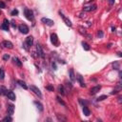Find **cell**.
<instances>
[{"mask_svg":"<svg viewBox=\"0 0 122 122\" xmlns=\"http://www.w3.org/2000/svg\"><path fill=\"white\" fill-rule=\"evenodd\" d=\"M33 103H34V105L36 106V108H37V109H38L40 112H43V105H42V104H41L39 101H34Z\"/></svg>","mask_w":122,"mask_h":122,"instance_id":"17","label":"cell"},{"mask_svg":"<svg viewBox=\"0 0 122 122\" xmlns=\"http://www.w3.org/2000/svg\"><path fill=\"white\" fill-rule=\"evenodd\" d=\"M77 79H78V81H79L81 87H86V84H85V82H84V80H83V76H82V75L78 74V75H77Z\"/></svg>","mask_w":122,"mask_h":122,"instance_id":"16","label":"cell"},{"mask_svg":"<svg viewBox=\"0 0 122 122\" xmlns=\"http://www.w3.org/2000/svg\"><path fill=\"white\" fill-rule=\"evenodd\" d=\"M4 77H5V71L3 70V68H0V80H4Z\"/></svg>","mask_w":122,"mask_h":122,"instance_id":"22","label":"cell"},{"mask_svg":"<svg viewBox=\"0 0 122 122\" xmlns=\"http://www.w3.org/2000/svg\"><path fill=\"white\" fill-rule=\"evenodd\" d=\"M51 42L53 44V46H58L59 41H58V37L55 33H51Z\"/></svg>","mask_w":122,"mask_h":122,"instance_id":"5","label":"cell"},{"mask_svg":"<svg viewBox=\"0 0 122 122\" xmlns=\"http://www.w3.org/2000/svg\"><path fill=\"white\" fill-rule=\"evenodd\" d=\"M30 89L31 90V92H33L39 98H42V93H41V91L37 88V87H35V86H33V85H31L30 87Z\"/></svg>","mask_w":122,"mask_h":122,"instance_id":"4","label":"cell"},{"mask_svg":"<svg viewBox=\"0 0 122 122\" xmlns=\"http://www.w3.org/2000/svg\"><path fill=\"white\" fill-rule=\"evenodd\" d=\"M9 58H10V55H9V54H4V55H3V60H4V61L9 60Z\"/></svg>","mask_w":122,"mask_h":122,"instance_id":"28","label":"cell"},{"mask_svg":"<svg viewBox=\"0 0 122 122\" xmlns=\"http://www.w3.org/2000/svg\"><path fill=\"white\" fill-rule=\"evenodd\" d=\"M59 14H60V16L62 17V19L64 20V22H65V24L67 25V26H69V27H71L72 26V24H71V20L68 18V17H66L61 11H59Z\"/></svg>","mask_w":122,"mask_h":122,"instance_id":"7","label":"cell"},{"mask_svg":"<svg viewBox=\"0 0 122 122\" xmlns=\"http://www.w3.org/2000/svg\"><path fill=\"white\" fill-rule=\"evenodd\" d=\"M83 112H84V114L86 116H89L91 114V112H90V110H89V108L87 106H83Z\"/></svg>","mask_w":122,"mask_h":122,"instance_id":"18","label":"cell"},{"mask_svg":"<svg viewBox=\"0 0 122 122\" xmlns=\"http://www.w3.org/2000/svg\"><path fill=\"white\" fill-rule=\"evenodd\" d=\"M0 94H1V92H0Z\"/></svg>","mask_w":122,"mask_h":122,"instance_id":"38","label":"cell"},{"mask_svg":"<svg viewBox=\"0 0 122 122\" xmlns=\"http://www.w3.org/2000/svg\"><path fill=\"white\" fill-rule=\"evenodd\" d=\"M1 46L3 48H6V49H12L13 48V45L10 41H8V40H4L2 43H1Z\"/></svg>","mask_w":122,"mask_h":122,"instance_id":"6","label":"cell"},{"mask_svg":"<svg viewBox=\"0 0 122 122\" xmlns=\"http://www.w3.org/2000/svg\"><path fill=\"white\" fill-rule=\"evenodd\" d=\"M121 98H122L121 96H119V97H118V102H119V103H121Z\"/></svg>","mask_w":122,"mask_h":122,"instance_id":"34","label":"cell"},{"mask_svg":"<svg viewBox=\"0 0 122 122\" xmlns=\"http://www.w3.org/2000/svg\"><path fill=\"white\" fill-rule=\"evenodd\" d=\"M18 29H19L20 32L23 33V34H27V33L29 32V30H29V27H28L26 24H21V25H19Z\"/></svg>","mask_w":122,"mask_h":122,"instance_id":"3","label":"cell"},{"mask_svg":"<svg viewBox=\"0 0 122 122\" xmlns=\"http://www.w3.org/2000/svg\"><path fill=\"white\" fill-rule=\"evenodd\" d=\"M98 35H99L100 37L103 36V32H102V30H99V31H98Z\"/></svg>","mask_w":122,"mask_h":122,"instance_id":"33","label":"cell"},{"mask_svg":"<svg viewBox=\"0 0 122 122\" xmlns=\"http://www.w3.org/2000/svg\"><path fill=\"white\" fill-rule=\"evenodd\" d=\"M56 117H57V119H58L60 122H67V118H66V116H64L63 114L57 113V114H56Z\"/></svg>","mask_w":122,"mask_h":122,"instance_id":"15","label":"cell"},{"mask_svg":"<svg viewBox=\"0 0 122 122\" xmlns=\"http://www.w3.org/2000/svg\"><path fill=\"white\" fill-rule=\"evenodd\" d=\"M107 98V95H101V96H99L98 98H97V101H102V100H104V99H106Z\"/></svg>","mask_w":122,"mask_h":122,"instance_id":"26","label":"cell"},{"mask_svg":"<svg viewBox=\"0 0 122 122\" xmlns=\"http://www.w3.org/2000/svg\"><path fill=\"white\" fill-rule=\"evenodd\" d=\"M112 94H114V93H117V91H112Z\"/></svg>","mask_w":122,"mask_h":122,"instance_id":"35","label":"cell"},{"mask_svg":"<svg viewBox=\"0 0 122 122\" xmlns=\"http://www.w3.org/2000/svg\"><path fill=\"white\" fill-rule=\"evenodd\" d=\"M32 44H33V38H32V36H28L26 38L25 42H24V48L28 51L32 46Z\"/></svg>","mask_w":122,"mask_h":122,"instance_id":"1","label":"cell"},{"mask_svg":"<svg viewBox=\"0 0 122 122\" xmlns=\"http://www.w3.org/2000/svg\"><path fill=\"white\" fill-rule=\"evenodd\" d=\"M12 60H13V62H14V63H15V64H16L18 67H21L22 63H21V61H20V60H19L17 57H13V58H12Z\"/></svg>","mask_w":122,"mask_h":122,"instance_id":"20","label":"cell"},{"mask_svg":"<svg viewBox=\"0 0 122 122\" xmlns=\"http://www.w3.org/2000/svg\"><path fill=\"white\" fill-rule=\"evenodd\" d=\"M24 14H25L26 18L29 19V20H30V21H32L33 18H34L33 12H32V10H30V9H25V10H24Z\"/></svg>","mask_w":122,"mask_h":122,"instance_id":"2","label":"cell"},{"mask_svg":"<svg viewBox=\"0 0 122 122\" xmlns=\"http://www.w3.org/2000/svg\"><path fill=\"white\" fill-rule=\"evenodd\" d=\"M0 13H1V12H0Z\"/></svg>","mask_w":122,"mask_h":122,"instance_id":"39","label":"cell"},{"mask_svg":"<svg viewBox=\"0 0 122 122\" xmlns=\"http://www.w3.org/2000/svg\"><path fill=\"white\" fill-rule=\"evenodd\" d=\"M58 91H59V92H60L62 95H64V94H65V92H64V88H63V86H61V85H60V86L58 87Z\"/></svg>","mask_w":122,"mask_h":122,"instance_id":"24","label":"cell"},{"mask_svg":"<svg viewBox=\"0 0 122 122\" xmlns=\"http://www.w3.org/2000/svg\"><path fill=\"white\" fill-rule=\"evenodd\" d=\"M0 8H2V9L6 8V5H5V3H4V2H2V1H0Z\"/></svg>","mask_w":122,"mask_h":122,"instance_id":"29","label":"cell"},{"mask_svg":"<svg viewBox=\"0 0 122 122\" xmlns=\"http://www.w3.org/2000/svg\"><path fill=\"white\" fill-rule=\"evenodd\" d=\"M0 107H1V106H0Z\"/></svg>","mask_w":122,"mask_h":122,"instance_id":"40","label":"cell"},{"mask_svg":"<svg viewBox=\"0 0 122 122\" xmlns=\"http://www.w3.org/2000/svg\"><path fill=\"white\" fill-rule=\"evenodd\" d=\"M7 111H8V113L10 115H12L13 112H14V105L13 104H10V103L7 104Z\"/></svg>","mask_w":122,"mask_h":122,"instance_id":"9","label":"cell"},{"mask_svg":"<svg viewBox=\"0 0 122 122\" xmlns=\"http://www.w3.org/2000/svg\"><path fill=\"white\" fill-rule=\"evenodd\" d=\"M41 22H43L44 24H46V25H48V26H50V27L53 26V24H54V22H53L52 20H51V19H49V18H46V17H43V18L41 19Z\"/></svg>","mask_w":122,"mask_h":122,"instance_id":"10","label":"cell"},{"mask_svg":"<svg viewBox=\"0 0 122 122\" xmlns=\"http://www.w3.org/2000/svg\"><path fill=\"white\" fill-rule=\"evenodd\" d=\"M46 88H47L49 91H53V87H51V86H47Z\"/></svg>","mask_w":122,"mask_h":122,"instance_id":"31","label":"cell"},{"mask_svg":"<svg viewBox=\"0 0 122 122\" xmlns=\"http://www.w3.org/2000/svg\"><path fill=\"white\" fill-rule=\"evenodd\" d=\"M11 26H12V28H14V29L16 28V24L14 23V21H11Z\"/></svg>","mask_w":122,"mask_h":122,"instance_id":"32","label":"cell"},{"mask_svg":"<svg viewBox=\"0 0 122 122\" xmlns=\"http://www.w3.org/2000/svg\"><path fill=\"white\" fill-rule=\"evenodd\" d=\"M9 26H10V22L8 19H4L3 24L1 25V29L4 30H9Z\"/></svg>","mask_w":122,"mask_h":122,"instance_id":"12","label":"cell"},{"mask_svg":"<svg viewBox=\"0 0 122 122\" xmlns=\"http://www.w3.org/2000/svg\"><path fill=\"white\" fill-rule=\"evenodd\" d=\"M17 83H18V84H19L23 89H25V90H27V89H28V86L26 85V83H25L23 80H18V81H17Z\"/></svg>","mask_w":122,"mask_h":122,"instance_id":"19","label":"cell"},{"mask_svg":"<svg viewBox=\"0 0 122 122\" xmlns=\"http://www.w3.org/2000/svg\"><path fill=\"white\" fill-rule=\"evenodd\" d=\"M82 122H90V121H88V120H84V121H82Z\"/></svg>","mask_w":122,"mask_h":122,"instance_id":"37","label":"cell"},{"mask_svg":"<svg viewBox=\"0 0 122 122\" xmlns=\"http://www.w3.org/2000/svg\"><path fill=\"white\" fill-rule=\"evenodd\" d=\"M82 46H83V48H84L85 51H89V50H90V46H89V44H87L86 42H82Z\"/></svg>","mask_w":122,"mask_h":122,"instance_id":"23","label":"cell"},{"mask_svg":"<svg viewBox=\"0 0 122 122\" xmlns=\"http://www.w3.org/2000/svg\"><path fill=\"white\" fill-rule=\"evenodd\" d=\"M97 122H103L101 119H97Z\"/></svg>","mask_w":122,"mask_h":122,"instance_id":"36","label":"cell"},{"mask_svg":"<svg viewBox=\"0 0 122 122\" xmlns=\"http://www.w3.org/2000/svg\"><path fill=\"white\" fill-rule=\"evenodd\" d=\"M96 9V5H89V6H84L83 7V10L84 11H92V10H94Z\"/></svg>","mask_w":122,"mask_h":122,"instance_id":"11","label":"cell"},{"mask_svg":"<svg viewBox=\"0 0 122 122\" xmlns=\"http://www.w3.org/2000/svg\"><path fill=\"white\" fill-rule=\"evenodd\" d=\"M56 99H57V101H58V102H59L60 104H62L63 106H66V103H65V102H64L63 100H61V98H60L59 96H57V97H56Z\"/></svg>","mask_w":122,"mask_h":122,"instance_id":"25","label":"cell"},{"mask_svg":"<svg viewBox=\"0 0 122 122\" xmlns=\"http://www.w3.org/2000/svg\"><path fill=\"white\" fill-rule=\"evenodd\" d=\"M36 50H37V52H38V55L41 57V58H44V52H43V50H42V47H41V45L40 44H38L37 43V45H36Z\"/></svg>","mask_w":122,"mask_h":122,"instance_id":"13","label":"cell"},{"mask_svg":"<svg viewBox=\"0 0 122 122\" xmlns=\"http://www.w3.org/2000/svg\"><path fill=\"white\" fill-rule=\"evenodd\" d=\"M70 78H71V81H74L75 80V77H74V73H73V70L72 69L70 70Z\"/></svg>","mask_w":122,"mask_h":122,"instance_id":"21","label":"cell"},{"mask_svg":"<svg viewBox=\"0 0 122 122\" xmlns=\"http://www.w3.org/2000/svg\"><path fill=\"white\" fill-rule=\"evenodd\" d=\"M100 89H101V86H100V85H97V86H95V87H92V88L90 90V93H91V94H95V93H97V92L100 91Z\"/></svg>","mask_w":122,"mask_h":122,"instance_id":"14","label":"cell"},{"mask_svg":"<svg viewBox=\"0 0 122 122\" xmlns=\"http://www.w3.org/2000/svg\"><path fill=\"white\" fill-rule=\"evenodd\" d=\"M7 96H8V98L9 99H10L11 101H14L15 100V94H14V92H12V91H10V90H7V92H6V93H5Z\"/></svg>","mask_w":122,"mask_h":122,"instance_id":"8","label":"cell"},{"mask_svg":"<svg viewBox=\"0 0 122 122\" xmlns=\"http://www.w3.org/2000/svg\"><path fill=\"white\" fill-rule=\"evenodd\" d=\"M10 14H11L12 16H14V15H17V14H18V10H13L10 12Z\"/></svg>","mask_w":122,"mask_h":122,"instance_id":"27","label":"cell"},{"mask_svg":"<svg viewBox=\"0 0 122 122\" xmlns=\"http://www.w3.org/2000/svg\"><path fill=\"white\" fill-rule=\"evenodd\" d=\"M10 121H11V118L10 117H6L4 119V122H10Z\"/></svg>","mask_w":122,"mask_h":122,"instance_id":"30","label":"cell"}]
</instances>
